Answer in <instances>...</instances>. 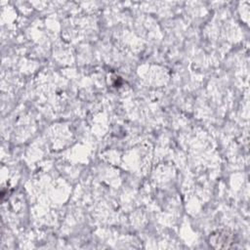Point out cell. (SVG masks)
<instances>
[{
    "label": "cell",
    "mask_w": 250,
    "mask_h": 250,
    "mask_svg": "<svg viewBox=\"0 0 250 250\" xmlns=\"http://www.w3.org/2000/svg\"><path fill=\"white\" fill-rule=\"evenodd\" d=\"M209 243L214 248H229L233 244V237L228 231L218 230L210 235Z\"/></svg>",
    "instance_id": "6da1fadb"
}]
</instances>
